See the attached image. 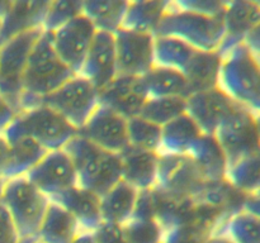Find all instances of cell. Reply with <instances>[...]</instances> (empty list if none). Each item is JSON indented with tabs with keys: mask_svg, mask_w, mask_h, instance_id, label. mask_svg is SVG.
<instances>
[{
	"mask_svg": "<svg viewBox=\"0 0 260 243\" xmlns=\"http://www.w3.org/2000/svg\"><path fill=\"white\" fill-rule=\"evenodd\" d=\"M95 33V27L83 13L51 33L52 46L58 58L75 75L80 73Z\"/></svg>",
	"mask_w": 260,
	"mask_h": 243,
	"instance_id": "11",
	"label": "cell"
},
{
	"mask_svg": "<svg viewBox=\"0 0 260 243\" xmlns=\"http://www.w3.org/2000/svg\"><path fill=\"white\" fill-rule=\"evenodd\" d=\"M81 233L75 218L57 202L50 200L37 233L40 243H73Z\"/></svg>",
	"mask_w": 260,
	"mask_h": 243,
	"instance_id": "23",
	"label": "cell"
},
{
	"mask_svg": "<svg viewBox=\"0 0 260 243\" xmlns=\"http://www.w3.org/2000/svg\"><path fill=\"white\" fill-rule=\"evenodd\" d=\"M211 233L223 235L233 243H260V218L240 209L229 215Z\"/></svg>",
	"mask_w": 260,
	"mask_h": 243,
	"instance_id": "31",
	"label": "cell"
},
{
	"mask_svg": "<svg viewBox=\"0 0 260 243\" xmlns=\"http://www.w3.org/2000/svg\"><path fill=\"white\" fill-rule=\"evenodd\" d=\"M197 50L173 35H154V63L184 72Z\"/></svg>",
	"mask_w": 260,
	"mask_h": 243,
	"instance_id": "32",
	"label": "cell"
},
{
	"mask_svg": "<svg viewBox=\"0 0 260 243\" xmlns=\"http://www.w3.org/2000/svg\"><path fill=\"white\" fill-rule=\"evenodd\" d=\"M128 146L159 153L161 144V127L151 123L147 119L137 115L127 120Z\"/></svg>",
	"mask_w": 260,
	"mask_h": 243,
	"instance_id": "34",
	"label": "cell"
},
{
	"mask_svg": "<svg viewBox=\"0 0 260 243\" xmlns=\"http://www.w3.org/2000/svg\"><path fill=\"white\" fill-rule=\"evenodd\" d=\"M73 243H95V239H94L93 233L81 232Z\"/></svg>",
	"mask_w": 260,
	"mask_h": 243,
	"instance_id": "43",
	"label": "cell"
},
{
	"mask_svg": "<svg viewBox=\"0 0 260 243\" xmlns=\"http://www.w3.org/2000/svg\"><path fill=\"white\" fill-rule=\"evenodd\" d=\"M154 35H173L184 40L197 51L213 52L220 48L225 35L222 17H208L183 10L169 2Z\"/></svg>",
	"mask_w": 260,
	"mask_h": 243,
	"instance_id": "4",
	"label": "cell"
},
{
	"mask_svg": "<svg viewBox=\"0 0 260 243\" xmlns=\"http://www.w3.org/2000/svg\"><path fill=\"white\" fill-rule=\"evenodd\" d=\"M128 2L124 0H88L81 2V13L98 32L114 33L122 28Z\"/></svg>",
	"mask_w": 260,
	"mask_h": 243,
	"instance_id": "30",
	"label": "cell"
},
{
	"mask_svg": "<svg viewBox=\"0 0 260 243\" xmlns=\"http://www.w3.org/2000/svg\"><path fill=\"white\" fill-rule=\"evenodd\" d=\"M35 243H40V242H38V240H36V242Z\"/></svg>",
	"mask_w": 260,
	"mask_h": 243,
	"instance_id": "48",
	"label": "cell"
},
{
	"mask_svg": "<svg viewBox=\"0 0 260 243\" xmlns=\"http://www.w3.org/2000/svg\"><path fill=\"white\" fill-rule=\"evenodd\" d=\"M0 243H19L14 222L2 202H0Z\"/></svg>",
	"mask_w": 260,
	"mask_h": 243,
	"instance_id": "40",
	"label": "cell"
},
{
	"mask_svg": "<svg viewBox=\"0 0 260 243\" xmlns=\"http://www.w3.org/2000/svg\"><path fill=\"white\" fill-rule=\"evenodd\" d=\"M185 113V99L178 96L147 98L140 116L156 126L162 127Z\"/></svg>",
	"mask_w": 260,
	"mask_h": 243,
	"instance_id": "35",
	"label": "cell"
},
{
	"mask_svg": "<svg viewBox=\"0 0 260 243\" xmlns=\"http://www.w3.org/2000/svg\"><path fill=\"white\" fill-rule=\"evenodd\" d=\"M25 177L48 199L78 185L75 166L63 148L46 152Z\"/></svg>",
	"mask_w": 260,
	"mask_h": 243,
	"instance_id": "13",
	"label": "cell"
},
{
	"mask_svg": "<svg viewBox=\"0 0 260 243\" xmlns=\"http://www.w3.org/2000/svg\"><path fill=\"white\" fill-rule=\"evenodd\" d=\"M147 98H168L178 96L187 99L190 95L189 85L184 73L168 67L154 66L141 76Z\"/></svg>",
	"mask_w": 260,
	"mask_h": 243,
	"instance_id": "26",
	"label": "cell"
},
{
	"mask_svg": "<svg viewBox=\"0 0 260 243\" xmlns=\"http://www.w3.org/2000/svg\"><path fill=\"white\" fill-rule=\"evenodd\" d=\"M43 105L57 111L76 131L88 122L99 106V90L84 76L74 75L42 100Z\"/></svg>",
	"mask_w": 260,
	"mask_h": 243,
	"instance_id": "7",
	"label": "cell"
},
{
	"mask_svg": "<svg viewBox=\"0 0 260 243\" xmlns=\"http://www.w3.org/2000/svg\"><path fill=\"white\" fill-rule=\"evenodd\" d=\"M220 66L221 55L217 51H197L183 72L189 85L190 94L217 88Z\"/></svg>",
	"mask_w": 260,
	"mask_h": 243,
	"instance_id": "29",
	"label": "cell"
},
{
	"mask_svg": "<svg viewBox=\"0 0 260 243\" xmlns=\"http://www.w3.org/2000/svg\"><path fill=\"white\" fill-rule=\"evenodd\" d=\"M42 33V28L27 30L0 45V94L18 111L22 77L30 51Z\"/></svg>",
	"mask_w": 260,
	"mask_h": 243,
	"instance_id": "9",
	"label": "cell"
},
{
	"mask_svg": "<svg viewBox=\"0 0 260 243\" xmlns=\"http://www.w3.org/2000/svg\"><path fill=\"white\" fill-rule=\"evenodd\" d=\"M63 149L75 166L79 186L102 196L122 180L119 154L104 151L79 134Z\"/></svg>",
	"mask_w": 260,
	"mask_h": 243,
	"instance_id": "3",
	"label": "cell"
},
{
	"mask_svg": "<svg viewBox=\"0 0 260 243\" xmlns=\"http://www.w3.org/2000/svg\"><path fill=\"white\" fill-rule=\"evenodd\" d=\"M79 75L88 78L99 91L114 80L118 75L114 34L96 30Z\"/></svg>",
	"mask_w": 260,
	"mask_h": 243,
	"instance_id": "16",
	"label": "cell"
},
{
	"mask_svg": "<svg viewBox=\"0 0 260 243\" xmlns=\"http://www.w3.org/2000/svg\"><path fill=\"white\" fill-rule=\"evenodd\" d=\"M146 100L147 94L141 77L117 75L112 83L99 91V103L127 120L140 115Z\"/></svg>",
	"mask_w": 260,
	"mask_h": 243,
	"instance_id": "17",
	"label": "cell"
},
{
	"mask_svg": "<svg viewBox=\"0 0 260 243\" xmlns=\"http://www.w3.org/2000/svg\"><path fill=\"white\" fill-rule=\"evenodd\" d=\"M36 240H20L19 243H35Z\"/></svg>",
	"mask_w": 260,
	"mask_h": 243,
	"instance_id": "47",
	"label": "cell"
},
{
	"mask_svg": "<svg viewBox=\"0 0 260 243\" xmlns=\"http://www.w3.org/2000/svg\"><path fill=\"white\" fill-rule=\"evenodd\" d=\"M2 204L7 208L20 240H37L50 199L25 176L5 180Z\"/></svg>",
	"mask_w": 260,
	"mask_h": 243,
	"instance_id": "6",
	"label": "cell"
},
{
	"mask_svg": "<svg viewBox=\"0 0 260 243\" xmlns=\"http://www.w3.org/2000/svg\"><path fill=\"white\" fill-rule=\"evenodd\" d=\"M0 25H2V20H0Z\"/></svg>",
	"mask_w": 260,
	"mask_h": 243,
	"instance_id": "49",
	"label": "cell"
},
{
	"mask_svg": "<svg viewBox=\"0 0 260 243\" xmlns=\"http://www.w3.org/2000/svg\"><path fill=\"white\" fill-rule=\"evenodd\" d=\"M4 185H5V180L3 179V177H0V202H2L3 191H4Z\"/></svg>",
	"mask_w": 260,
	"mask_h": 243,
	"instance_id": "46",
	"label": "cell"
},
{
	"mask_svg": "<svg viewBox=\"0 0 260 243\" xmlns=\"http://www.w3.org/2000/svg\"><path fill=\"white\" fill-rule=\"evenodd\" d=\"M210 234L207 228L189 223L165 230L161 243H202Z\"/></svg>",
	"mask_w": 260,
	"mask_h": 243,
	"instance_id": "38",
	"label": "cell"
},
{
	"mask_svg": "<svg viewBox=\"0 0 260 243\" xmlns=\"http://www.w3.org/2000/svg\"><path fill=\"white\" fill-rule=\"evenodd\" d=\"M202 243H233V242L229 240L226 237H223V235L213 234V233H211V234L208 235Z\"/></svg>",
	"mask_w": 260,
	"mask_h": 243,
	"instance_id": "44",
	"label": "cell"
},
{
	"mask_svg": "<svg viewBox=\"0 0 260 243\" xmlns=\"http://www.w3.org/2000/svg\"><path fill=\"white\" fill-rule=\"evenodd\" d=\"M17 114L18 111L13 108L12 104L0 94V134L4 133V131L12 123Z\"/></svg>",
	"mask_w": 260,
	"mask_h": 243,
	"instance_id": "41",
	"label": "cell"
},
{
	"mask_svg": "<svg viewBox=\"0 0 260 243\" xmlns=\"http://www.w3.org/2000/svg\"><path fill=\"white\" fill-rule=\"evenodd\" d=\"M174 3L180 9L208 15V17H222L226 7V2H217V0H184V2L179 0Z\"/></svg>",
	"mask_w": 260,
	"mask_h": 243,
	"instance_id": "39",
	"label": "cell"
},
{
	"mask_svg": "<svg viewBox=\"0 0 260 243\" xmlns=\"http://www.w3.org/2000/svg\"><path fill=\"white\" fill-rule=\"evenodd\" d=\"M202 134L194 120L187 113L182 114L161 127L159 153L187 156L190 147Z\"/></svg>",
	"mask_w": 260,
	"mask_h": 243,
	"instance_id": "25",
	"label": "cell"
},
{
	"mask_svg": "<svg viewBox=\"0 0 260 243\" xmlns=\"http://www.w3.org/2000/svg\"><path fill=\"white\" fill-rule=\"evenodd\" d=\"M239 106L221 89L193 93L185 99V113L194 120L203 134L213 136L223 119Z\"/></svg>",
	"mask_w": 260,
	"mask_h": 243,
	"instance_id": "15",
	"label": "cell"
},
{
	"mask_svg": "<svg viewBox=\"0 0 260 243\" xmlns=\"http://www.w3.org/2000/svg\"><path fill=\"white\" fill-rule=\"evenodd\" d=\"M139 190L121 180L101 196V214L103 223L122 227L131 219Z\"/></svg>",
	"mask_w": 260,
	"mask_h": 243,
	"instance_id": "24",
	"label": "cell"
},
{
	"mask_svg": "<svg viewBox=\"0 0 260 243\" xmlns=\"http://www.w3.org/2000/svg\"><path fill=\"white\" fill-rule=\"evenodd\" d=\"M50 2H12L9 10L2 19L0 45L14 35L27 30L42 28L43 18Z\"/></svg>",
	"mask_w": 260,
	"mask_h": 243,
	"instance_id": "21",
	"label": "cell"
},
{
	"mask_svg": "<svg viewBox=\"0 0 260 243\" xmlns=\"http://www.w3.org/2000/svg\"><path fill=\"white\" fill-rule=\"evenodd\" d=\"M225 181L244 195H258L260 185L259 153L244 157L228 166Z\"/></svg>",
	"mask_w": 260,
	"mask_h": 243,
	"instance_id": "33",
	"label": "cell"
},
{
	"mask_svg": "<svg viewBox=\"0 0 260 243\" xmlns=\"http://www.w3.org/2000/svg\"><path fill=\"white\" fill-rule=\"evenodd\" d=\"M213 136L225 153L228 166L244 157L259 153V115L243 106H236Z\"/></svg>",
	"mask_w": 260,
	"mask_h": 243,
	"instance_id": "8",
	"label": "cell"
},
{
	"mask_svg": "<svg viewBox=\"0 0 260 243\" xmlns=\"http://www.w3.org/2000/svg\"><path fill=\"white\" fill-rule=\"evenodd\" d=\"M206 181L225 180L228 161L215 136L202 134L187 154Z\"/></svg>",
	"mask_w": 260,
	"mask_h": 243,
	"instance_id": "22",
	"label": "cell"
},
{
	"mask_svg": "<svg viewBox=\"0 0 260 243\" xmlns=\"http://www.w3.org/2000/svg\"><path fill=\"white\" fill-rule=\"evenodd\" d=\"M217 88L238 105L259 115V56L245 43H240L221 55Z\"/></svg>",
	"mask_w": 260,
	"mask_h": 243,
	"instance_id": "2",
	"label": "cell"
},
{
	"mask_svg": "<svg viewBox=\"0 0 260 243\" xmlns=\"http://www.w3.org/2000/svg\"><path fill=\"white\" fill-rule=\"evenodd\" d=\"M78 134L112 153L119 154L128 147L127 119L102 104L79 129Z\"/></svg>",
	"mask_w": 260,
	"mask_h": 243,
	"instance_id": "14",
	"label": "cell"
},
{
	"mask_svg": "<svg viewBox=\"0 0 260 243\" xmlns=\"http://www.w3.org/2000/svg\"><path fill=\"white\" fill-rule=\"evenodd\" d=\"M10 4L12 2H0V20L4 18V15L7 14V12L9 10Z\"/></svg>",
	"mask_w": 260,
	"mask_h": 243,
	"instance_id": "45",
	"label": "cell"
},
{
	"mask_svg": "<svg viewBox=\"0 0 260 243\" xmlns=\"http://www.w3.org/2000/svg\"><path fill=\"white\" fill-rule=\"evenodd\" d=\"M81 14V2L78 0H55L50 2L46 9L42 30L55 32L75 17Z\"/></svg>",
	"mask_w": 260,
	"mask_h": 243,
	"instance_id": "36",
	"label": "cell"
},
{
	"mask_svg": "<svg viewBox=\"0 0 260 243\" xmlns=\"http://www.w3.org/2000/svg\"><path fill=\"white\" fill-rule=\"evenodd\" d=\"M206 182L188 156L159 153L155 187L179 199L194 200Z\"/></svg>",
	"mask_w": 260,
	"mask_h": 243,
	"instance_id": "10",
	"label": "cell"
},
{
	"mask_svg": "<svg viewBox=\"0 0 260 243\" xmlns=\"http://www.w3.org/2000/svg\"><path fill=\"white\" fill-rule=\"evenodd\" d=\"M127 243H161L164 230L155 219L131 218L122 225Z\"/></svg>",
	"mask_w": 260,
	"mask_h": 243,
	"instance_id": "37",
	"label": "cell"
},
{
	"mask_svg": "<svg viewBox=\"0 0 260 243\" xmlns=\"http://www.w3.org/2000/svg\"><path fill=\"white\" fill-rule=\"evenodd\" d=\"M114 42L118 75L141 77L155 66L154 34L119 28Z\"/></svg>",
	"mask_w": 260,
	"mask_h": 243,
	"instance_id": "12",
	"label": "cell"
},
{
	"mask_svg": "<svg viewBox=\"0 0 260 243\" xmlns=\"http://www.w3.org/2000/svg\"><path fill=\"white\" fill-rule=\"evenodd\" d=\"M169 2L140 0L128 2L122 28L135 32L155 34L162 17L167 13Z\"/></svg>",
	"mask_w": 260,
	"mask_h": 243,
	"instance_id": "27",
	"label": "cell"
},
{
	"mask_svg": "<svg viewBox=\"0 0 260 243\" xmlns=\"http://www.w3.org/2000/svg\"><path fill=\"white\" fill-rule=\"evenodd\" d=\"M76 134L78 131L66 119L57 111L42 104L36 108L19 111L3 136L7 141L19 137H29L46 151H55L65 148Z\"/></svg>",
	"mask_w": 260,
	"mask_h": 243,
	"instance_id": "5",
	"label": "cell"
},
{
	"mask_svg": "<svg viewBox=\"0 0 260 243\" xmlns=\"http://www.w3.org/2000/svg\"><path fill=\"white\" fill-rule=\"evenodd\" d=\"M50 200L57 202L75 218L80 225L81 232H95L103 223L101 214V196L79 185L65 190Z\"/></svg>",
	"mask_w": 260,
	"mask_h": 243,
	"instance_id": "19",
	"label": "cell"
},
{
	"mask_svg": "<svg viewBox=\"0 0 260 243\" xmlns=\"http://www.w3.org/2000/svg\"><path fill=\"white\" fill-rule=\"evenodd\" d=\"M122 164V180L139 191L156 186L159 153L127 147L119 153Z\"/></svg>",
	"mask_w": 260,
	"mask_h": 243,
	"instance_id": "20",
	"label": "cell"
},
{
	"mask_svg": "<svg viewBox=\"0 0 260 243\" xmlns=\"http://www.w3.org/2000/svg\"><path fill=\"white\" fill-rule=\"evenodd\" d=\"M8 158H9V143L5 137L0 134V177H3V174H4Z\"/></svg>",
	"mask_w": 260,
	"mask_h": 243,
	"instance_id": "42",
	"label": "cell"
},
{
	"mask_svg": "<svg viewBox=\"0 0 260 243\" xmlns=\"http://www.w3.org/2000/svg\"><path fill=\"white\" fill-rule=\"evenodd\" d=\"M75 73L58 58L50 32L42 30L30 51L22 77L18 113L42 105V100Z\"/></svg>",
	"mask_w": 260,
	"mask_h": 243,
	"instance_id": "1",
	"label": "cell"
},
{
	"mask_svg": "<svg viewBox=\"0 0 260 243\" xmlns=\"http://www.w3.org/2000/svg\"><path fill=\"white\" fill-rule=\"evenodd\" d=\"M9 158L3 174V179L25 176L37 162L46 154V149L29 137H19L8 141Z\"/></svg>",
	"mask_w": 260,
	"mask_h": 243,
	"instance_id": "28",
	"label": "cell"
},
{
	"mask_svg": "<svg viewBox=\"0 0 260 243\" xmlns=\"http://www.w3.org/2000/svg\"><path fill=\"white\" fill-rule=\"evenodd\" d=\"M225 25V35L218 48V53L223 55L235 46L244 43L245 38L259 28L260 4L259 2H226L222 15Z\"/></svg>",
	"mask_w": 260,
	"mask_h": 243,
	"instance_id": "18",
	"label": "cell"
}]
</instances>
